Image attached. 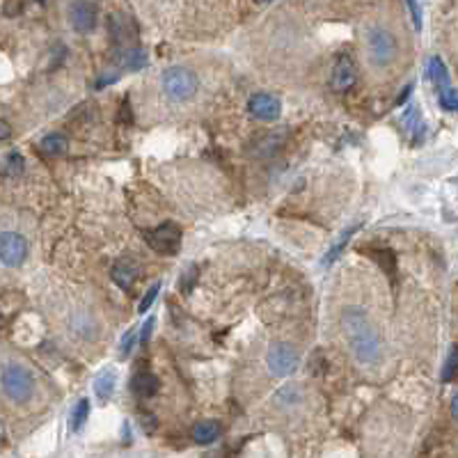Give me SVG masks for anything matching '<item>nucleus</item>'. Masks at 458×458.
Instances as JSON below:
<instances>
[{
    "instance_id": "1",
    "label": "nucleus",
    "mask_w": 458,
    "mask_h": 458,
    "mask_svg": "<svg viewBox=\"0 0 458 458\" xmlns=\"http://www.w3.org/2000/svg\"><path fill=\"white\" fill-rule=\"evenodd\" d=\"M340 324L353 358L362 367L378 364L382 358V340L369 314L362 307H346L340 317Z\"/></svg>"
},
{
    "instance_id": "2",
    "label": "nucleus",
    "mask_w": 458,
    "mask_h": 458,
    "mask_svg": "<svg viewBox=\"0 0 458 458\" xmlns=\"http://www.w3.org/2000/svg\"><path fill=\"white\" fill-rule=\"evenodd\" d=\"M399 58V39L385 26H371L367 30V60L376 69H387Z\"/></svg>"
},
{
    "instance_id": "3",
    "label": "nucleus",
    "mask_w": 458,
    "mask_h": 458,
    "mask_svg": "<svg viewBox=\"0 0 458 458\" xmlns=\"http://www.w3.org/2000/svg\"><path fill=\"white\" fill-rule=\"evenodd\" d=\"M0 387L5 396L14 403H28L35 394V376L28 367L10 362L0 371Z\"/></svg>"
},
{
    "instance_id": "4",
    "label": "nucleus",
    "mask_w": 458,
    "mask_h": 458,
    "mask_svg": "<svg viewBox=\"0 0 458 458\" xmlns=\"http://www.w3.org/2000/svg\"><path fill=\"white\" fill-rule=\"evenodd\" d=\"M161 85H163V92L168 99L182 103V101L193 99V96L197 94L200 80H197V76H195V71L186 69V67H170V69L163 71Z\"/></svg>"
},
{
    "instance_id": "5",
    "label": "nucleus",
    "mask_w": 458,
    "mask_h": 458,
    "mask_svg": "<svg viewBox=\"0 0 458 458\" xmlns=\"http://www.w3.org/2000/svg\"><path fill=\"white\" fill-rule=\"evenodd\" d=\"M266 364H268V371L277 378L291 376L298 367V353L291 344L277 342L266 353Z\"/></svg>"
},
{
    "instance_id": "6",
    "label": "nucleus",
    "mask_w": 458,
    "mask_h": 458,
    "mask_svg": "<svg viewBox=\"0 0 458 458\" xmlns=\"http://www.w3.org/2000/svg\"><path fill=\"white\" fill-rule=\"evenodd\" d=\"M28 257V241L19 231L0 234V264L7 268H19Z\"/></svg>"
},
{
    "instance_id": "7",
    "label": "nucleus",
    "mask_w": 458,
    "mask_h": 458,
    "mask_svg": "<svg viewBox=\"0 0 458 458\" xmlns=\"http://www.w3.org/2000/svg\"><path fill=\"white\" fill-rule=\"evenodd\" d=\"M147 243L159 254H175L182 245V229L175 222H163L147 236Z\"/></svg>"
},
{
    "instance_id": "8",
    "label": "nucleus",
    "mask_w": 458,
    "mask_h": 458,
    "mask_svg": "<svg viewBox=\"0 0 458 458\" xmlns=\"http://www.w3.org/2000/svg\"><path fill=\"white\" fill-rule=\"evenodd\" d=\"M247 110H250L252 117L261 119V122H273V119L280 117L282 112V103L277 96L268 94V92H257L250 96L247 101Z\"/></svg>"
},
{
    "instance_id": "9",
    "label": "nucleus",
    "mask_w": 458,
    "mask_h": 458,
    "mask_svg": "<svg viewBox=\"0 0 458 458\" xmlns=\"http://www.w3.org/2000/svg\"><path fill=\"white\" fill-rule=\"evenodd\" d=\"M358 80V69L349 55H342L333 67V76H330V85L335 92H346Z\"/></svg>"
},
{
    "instance_id": "10",
    "label": "nucleus",
    "mask_w": 458,
    "mask_h": 458,
    "mask_svg": "<svg viewBox=\"0 0 458 458\" xmlns=\"http://www.w3.org/2000/svg\"><path fill=\"white\" fill-rule=\"evenodd\" d=\"M69 21H71V26L78 30V33H82V35H87V33H92L94 30V26H96V5H92V3H69Z\"/></svg>"
},
{
    "instance_id": "11",
    "label": "nucleus",
    "mask_w": 458,
    "mask_h": 458,
    "mask_svg": "<svg viewBox=\"0 0 458 458\" xmlns=\"http://www.w3.org/2000/svg\"><path fill=\"white\" fill-rule=\"evenodd\" d=\"M110 277L112 282L117 284V287L122 289H131L135 277H138V264H135L133 259H117L115 264H112V270H110Z\"/></svg>"
},
{
    "instance_id": "12",
    "label": "nucleus",
    "mask_w": 458,
    "mask_h": 458,
    "mask_svg": "<svg viewBox=\"0 0 458 458\" xmlns=\"http://www.w3.org/2000/svg\"><path fill=\"white\" fill-rule=\"evenodd\" d=\"M110 35H112V39H115V44L131 42L135 37L133 21L126 17V14H112L110 17Z\"/></svg>"
},
{
    "instance_id": "13",
    "label": "nucleus",
    "mask_w": 458,
    "mask_h": 458,
    "mask_svg": "<svg viewBox=\"0 0 458 458\" xmlns=\"http://www.w3.org/2000/svg\"><path fill=\"white\" fill-rule=\"evenodd\" d=\"M129 387H131L138 396H142V399H149V396H154L156 392H159L161 382H159V378L154 376V373L140 371V373H135V376L131 378Z\"/></svg>"
},
{
    "instance_id": "14",
    "label": "nucleus",
    "mask_w": 458,
    "mask_h": 458,
    "mask_svg": "<svg viewBox=\"0 0 458 458\" xmlns=\"http://www.w3.org/2000/svg\"><path fill=\"white\" fill-rule=\"evenodd\" d=\"M115 380H117L115 369H101V371L94 376L92 387H94L96 399H99L101 403H106L110 396H112V392H115Z\"/></svg>"
},
{
    "instance_id": "15",
    "label": "nucleus",
    "mask_w": 458,
    "mask_h": 458,
    "mask_svg": "<svg viewBox=\"0 0 458 458\" xmlns=\"http://www.w3.org/2000/svg\"><path fill=\"white\" fill-rule=\"evenodd\" d=\"M220 422H215V419H204V422L195 424L193 429V440L197 442V445H211L218 438H220Z\"/></svg>"
},
{
    "instance_id": "16",
    "label": "nucleus",
    "mask_w": 458,
    "mask_h": 458,
    "mask_svg": "<svg viewBox=\"0 0 458 458\" xmlns=\"http://www.w3.org/2000/svg\"><path fill=\"white\" fill-rule=\"evenodd\" d=\"M401 122H403L405 133H408L410 138H412V142H419V140L424 138V122H422V117H419V110L415 106L405 108Z\"/></svg>"
},
{
    "instance_id": "17",
    "label": "nucleus",
    "mask_w": 458,
    "mask_h": 458,
    "mask_svg": "<svg viewBox=\"0 0 458 458\" xmlns=\"http://www.w3.org/2000/svg\"><path fill=\"white\" fill-rule=\"evenodd\" d=\"M67 147H69V140H67L62 133H49L46 138L39 142L42 154H46V156H60V154H64Z\"/></svg>"
},
{
    "instance_id": "18",
    "label": "nucleus",
    "mask_w": 458,
    "mask_h": 458,
    "mask_svg": "<svg viewBox=\"0 0 458 458\" xmlns=\"http://www.w3.org/2000/svg\"><path fill=\"white\" fill-rule=\"evenodd\" d=\"M117 62L122 64L124 69H131V71L142 69V67L147 64V53L142 49H126V51L119 53Z\"/></svg>"
},
{
    "instance_id": "19",
    "label": "nucleus",
    "mask_w": 458,
    "mask_h": 458,
    "mask_svg": "<svg viewBox=\"0 0 458 458\" xmlns=\"http://www.w3.org/2000/svg\"><path fill=\"white\" fill-rule=\"evenodd\" d=\"M358 227L360 224H353V227H349V229H344L340 236H337V241L330 245V250H328V254H326V259H324V264L326 266H330L333 264V261H337V257H340V252L344 250V247H346V243H349V238L355 234L358 231Z\"/></svg>"
},
{
    "instance_id": "20",
    "label": "nucleus",
    "mask_w": 458,
    "mask_h": 458,
    "mask_svg": "<svg viewBox=\"0 0 458 458\" xmlns=\"http://www.w3.org/2000/svg\"><path fill=\"white\" fill-rule=\"evenodd\" d=\"M426 76H429V80L433 82V85H438V87H442V85L447 87V82H449L447 67H445V62H442L440 58H431L429 60V69H426Z\"/></svg>"
},
{
    "instance_id": "21",
    "label": "nucleus",
    "mask_w": 458,
    "mask_h": 458,
    "mask_svg": "<svg viewBox=\"0 0 458 458\" xmlns=\"http://www.w3.org/2000/svg\"><path fill=\"white\" fill-rule=\"evenodd\" d=\"M87 415H89V401L80 399L76 403V408H73V412H71V431H80L87 422Z\"/></svg>"
},
{
    "instance_id": "22",
    "label": "nucleus",
    "mask_w": 458,
    "mask_h": 458,
    "mask_svg": "<svg viewBox=\"0 0 458 458\" xmlns=\"http://www.w3.org/2000/svg\"><path fill=\"white\" fill-rule=\"evenodd\" d=\"M300 399H303V392H300V387H296V385L282 387L280 392L275 394V401L280 405H296Z\"/></svg>"
},
{
    "instance_id": "23",
    "label": "nucleus",
    "mask_w": 458,
    "mask_h": 458,
    "mask_svg": "<svg viewBox=\"0 0 458 458\" xmlns=\"http://www.w3.org/2000/svg\"><path fill=\"white\" fill-rule=\"evenodd\" d=\"M456 369H458V353H456V346H452L447 355V362L442 367V373H440V380L442 382H452L456 378Z\"/></svg>"
},
{
    "instance_id": "24",
    "label": "nucleus",
    "mask_w": 458,
    "mask_h": 458,
    "mask_svg": "<svg viewBox=\"0 0 458 458\" xmlns=\"http://www.w3.org/2000/svg\"><path fill=\"white\" fill-rule=\"evenodd\" d=\"M440 108L447 110V112H454L458 108V96H456L454 87H445L440 92Z\"/></svg>"
},
{
    "instance_id": "25",
    "label": "nucleus",
    "mask_w": 458,
    "mask_h": 458,
    "mask_svg": "<svg viewBox=\"0 0 458 458\" xmlns=\"http://www.w3.org/2000/svg\"><path fill=\"white\" fill-rule=\"evenodd\" d=\"M159 291H161V282H156L152 289L147 291L145 294V298L140 300V305H138V312L140 314H145V312H149V307L154 305V300H156V296H159Z\"/></svg>"
},
{
    "instance_id": "26",
    "label": "nucleus",
    "mask_w": 458,
    "mask_h": 458,
    "mask_svg": "<svg viewBox=\"0 0 458 458\" xmlns=\"http://www.w3.org/2000/svg\"><path fill=\"white\" fill-rule=\"evenodd\" d=\"M135 340H138V330H129L124 337H122V349H119V353H122V358H129L131 355V351H133V346H135Z\"/></svg>"
},
{
    "instance_id": "27",
    "label": "nucleus",
    "mask_w": 458,
    "mask_h": 458,
    "mask_svg": "<svg viewBox=\"0 0 458 458\" xmlns=\"http://www.w3.org/2000/svg\"><path fill=\"white\" fill-rule=\"evenodd\" d=\"M21 170H24V159H21V154L7 156V172H21Z\"/></svg>"
},
{
    "instance_id": "28",
    "label": "nucleus",
    "mask_w": 458,
    "mask_h": 458,
    "mask_svg": "<svg viewBox=\"0 0 458 458\" xmlns=\"http://www.w3.org/2000/svg\"><path fill=\"white\" fill-rule=\"evenodd\" d=\"M408 10L412 12V24H415V30H422V5L408 3Z\"/></svg>"
},
{
    "instance_id": "29",
    "label": "nucleus",
    "mask_w": 458,
    "mask_h": 458,
    "mask_svg": "<svg viewBox=\"0 0 458 458\" xmlns=\"http://www.w3.org/2000/svg\"><path fill=\"white\" fill-rule=\"evenodd\" d=\"M154 326H156V319H154V317H149V319L145 321V326H142V344H147V342H149V337H152Z\"/></svg>"
},
{
    "instance_id": "30",
    "label": "nucleus",
    "mask_w": 458,
    "mask_h": 458,
    "mask_svg": "<svg viewBox=\"0 0 458 458\" xmlns=\"http://www.w3.org/2000/svg\"><path fill=\"white\" fill-rule=\"evenodd\" d=\"M12 135V129H10V124L7 122H3V119H0V142L3 140H7Z\"/></svg>"
},
{
    "instance_id": "31",
    "label": "nucleus",
    "mask_w": 458,
    "mask_h": 458,
    "mask_svg": "<svg viewBox=\"0 0 458 458\" xmlns=\"http://www.w3.org/2000/svg\"><path fill=\"white\" fill-rule=\"evenodd\" d=\"M122 122H124V124H131V122H133V115L129 112V103H126V99H124V103H122Z\"/></svg>"
},
{
    "instance_id": "32",
    "label": "nucleus",
    "mask_w": 458,
    "mask_h": 458,
    "mask_svg": "<svg viewBox=\"0 0 458 458\" xmlns=\"http://www.w3.org/2000/svg\"><path fill=\"white\" fill-rule=\"evenodd\" d=\"M410 92H412V82H410V85H405V87H403V92L399 94V99H396V106H403V101L408 99Z\"/></svg>"
},
{
    "instance_id": "33",
    "label": "nucleus",
    "mask_w": 458,
    "mask_h": 458,
    "mask_svg": "<svg viewBox=\"0 0 458 458\" xmlns=\"http://www.w3.org/2000/svg\"><path fill=\"white\" fill-rule=\"evenodd\" d=\"M117 78H119L117 73H115V76H103V78H101L99 82H96V87H103V85H108V82H115Z\"/></svg>"
},
{
    "instance_id": "34",
    "label": "nucleus",
    "mask_w": 458,
    "mask_h": 458,
    "mask_svg": "<svg viewBox=\"0 0 458 458\" xmlns=\"http://www.w3.org/2000/svg\"><path fill=\"white\" fill-rule=\"evenodd\" d=\"M3 438H5V429H3V424H0V442H3Z\"/></svg>"
}]
</instances>
